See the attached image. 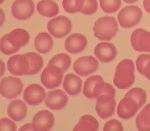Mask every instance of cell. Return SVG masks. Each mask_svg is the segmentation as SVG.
I'll return each instance as SVG.
<instances>
[{"instance_id": "obj_34", "label": "cell", "mask_w": 150, "mask_h": 131, "mask_svg": "<svg viewBox=\"0 0 150 131\" xmlns=\"http://www.w3.org/2000/svg\"><path fill=\"white\" fill-rule=\"evenodd\" d=\"M14 122L16 121H13L11 118L0 119V131H16L18 127Z\"/></svg>"}, {"instance_id": "obj_41", "label": "cell", "mask_w": 150, "mask_h": 131, "mask_svg": "<svg viewBox=\"0 0 150 131\" xmlns=\"http://www.w3.org/2000/svg\"><path fill=\"white\" fill-rule=\"evenodd\" d=\"M3 2H4V0H0V5H1V4L3 3Z\"/></svg>"}, {"instance_id": "obj_16", "label": "cell", "mask_w": 150, "mask_h": 131, "mask_svg": "<svg viewBox=\"0 0 150 131\" xmlns=\"http://www.w3.org/2000/svg\"><path fill=\"white\" fill-rule=\"evenodd\" d=\"M54 116L47 110H42L34 116L32 120L35 131H49L54 125Z\"/></svg>"}, {"instance_id": "obj_28", "label": "cell", "mask_w": 150, "mask_h": 131, "mask_svg": "<svg viewBox=\"0 0 150 131\" xmlns=\"http://www.w3.org/2000/svg\"><path fill=\"white\" fill-rule=\"evenodd\" d=\"M8 35L12 38V40L20 47L26 46L28 44L29 40H30V34L28 33V31L25 30V29H16V30L8 33Z\"/></svg>"}, {"instance_id": "obj_22", "label": "cell", "mask_w": 150, "mask_h": 131, "mask_svg": "<svg viewBox=\"0 0 150 131\" xmlns=\"http://www.w3.org/2000/svg\"><path fill=\"white\" fill-rule=\"evenodd\" d=\"M37 10L39 14L46 18H54L59 12L58 4L53 0H40L37 4Z\"/></svg>"}, {"instance_id": "obj_40", "label": "cell", "mask_w": 150, "mask_h": 131, "mask_svg": "<svg viewBox=\"0 0 150 131\" xmlns=\"http://www.w3.org/2000/svg\"><path fill=\"white\" fill-rule=\"evenodd\" d=\"M125 2H127V3H135V2H137L138 0H124Z\"/></svg>"}, {"instance_id": "obj_13", "label": "cell", "mask_w": 150, "mask_h": 131, "mask_svg": "<svg viewBox=\"0 0 150 131\" xmlns=\"http://www.w3.org/2000/svg\"><path fill=\"white\" fill-rule=\"evenodd\" d=\"M69 103V98L65 91L61 89H54L50 90L45 98V105L50 110L58 111L62 110L67 107Z\"/></svg>"}, {"instance_id": "obj_30", "label": "cell", "mask_w": 150, "mask_h": 131, "mask_svg": "<svg viewBox=\"0 0 150 131\" xmlns=\"http://www.w3.org/2000/svg\"><path fill=\"white\" fill-rule=\"evenodd\" d=\"M84 1L85 0H63L62 7L69 14L81 12L84 6Z\"/></svg>"}, {"instance_id": "obj_24", "label": "cell", "mask_w": 150, "mask_h": 131, "mask_svg": "<svg viewBox=\"0 0 150 131\" xmlns=\"http://www.w3.org/2000/svg\"><path fill=\"white\" fill-rule=\"evenodd\" d=\"M136 126L139 131H150V103L145 105L137 115Z\"/></svg>"}, {"instance_id": "obj_32", "label": "cell", "mask_w": 150, "mask_h": 131, "mask_svg": "<svg viewBox=\"0 0 150 131\" xmlns=\"http://www.w3.org/2000/svg\"><path fill=\"white\" fill-rule=\"evenodd\" d=\"M127 93L130 94L131 96H133V98L136 99V100L140 103L141 107H143L147 100V94H146V92H145V90L142 89V88H139V87L132 88V89L129 90Z\"/></svg>"}, {"instance_id": "obj_1", "label": "cell", "mask_w": 150, "mask_h": 131, "mask_svg": "<svg viewBox=\"0 0 150 131\" xmlns=\"http://www.w3.org/2000/svg\"><path fill=\"white\" fill-rule=\"evenodd\" d=\"M135 82V65L131 60H122L115 69L113 83L119 89H129Z\"/></svg>"}, {"instance_id": "obj_14", "label": "cell", "mask_w": 150, "mask_h": 131, "mask_svg": "<svg viewBox=\"0 0 150 131\" xmlns=\"http://www.w3.org/2000/svg\"><path fill=\"white\" fill-rule=\"evenodd\" d=\"M133 49L139 52H150V32L144 29H137L131 35Z\"/></svg>"}, {"instance_id": "obj_5", "label": "cell", "mask_w": 150, "mask_h": 131, "mask_svg": "<svg viewBox=\"0 0 150 131\" xmlns=\"http://www.w3.org/2000/svg\"><path fill=\"white\" fill-rule=\"evenodd\" d=\"M63 73L59 67L48 65L41 74L42 84L48 89H55L62 83Z\"/></svg>"}, {"instance_id": "obj_35", "label": "cell", "mask_w": 150, "mask_h": 131, "mask_svg": "<svg viewBox=\"0 0 150 131\" xmlns=\"http://www.w3.org/2000/svg\"><path fill=\"white\" fill-rule=\"evenodd\" d=\"M103 130L104 131H110V130H115V131H122L124 130V127H122V123L117 119H112L109 120L108 122H106L103 127Z\"/></svg>"}, {"instance_id": "obj_38", "label": "cell", "mask_w": 150, "mask_h": 131, "mask_svg": "<svg viewBox=\"0 0 150 131\" xmlns=\"http://www.w3.org/2000/svg\"><path fill=\"white\" fill-rule=\"evenodd\" d=\"M143 6L145 10L150 14V0H143Z\"/></svg>"}, {"instance_id": "obj_15", "label": "cell", "mask_w": 150, "mask_h": 131, "mask_svg": "<svg viewBox=\"0 0 150 131\" xmlns=\"http://www.w3.org/2000/svg\"><path fill=\"white\" fill-rule=\"evenodd\" d=\"M95 58L101 63L112 62L117 56V50L112 43L107 41H102L96 45L94 49Z\"/></svg>"}, {"instance_id": "obj_6", "label": "cell", "mask_w": 150, "mask_h": 131, "mask_svg": "<svg viewBox=\"0 0 150 131\" xmlns=\"http://www.w3.org/2000/svg\"><path fill=\"white\" fill-rule=\"evenodd\" d=\"M48 32L55 38H63L71 32L73 25L67 16H54L47 24Z\"/></svg>"}, {"instance_id": "obj_3", "label": "cell", "mask_w": 150, "mask_h": 131, "mask_svg": "<svg viewBox=\"0 0 150 131\" xmlns=\"http://www.w3.org/2000/svg\"><path fill=\"white\" fill-rule=\"evenodd\" d=\"M24 90V83L16 76H8L0 81V94L7 99H14Z\"/></svg>"}, {"instance_id": "obj_29", "label": "cell", "mask_w": 150, "mask_h": 131, "mask_svg": "<svg viewBox=\"0 0 150 131\" xmlns=\"http://www.w3.org/2000/svg\"><path fill=\"white\" fill-rule=\"evenodd\" d=\"M71 64V56L67 53H58L56 56H54L51 60L49 61V64L51 66H56L59 67L63 72L67 71L69 68V66Z\"/></svg>"}, {"instance_id": "obj_12", "label": "cell", "mask_w": 150, "mask_h": 131, "mask_svg": "<svg viewBox=\"0 0 150 131\" xmlns=\"http://www.w3.org/2000/svg\"><path fill=\"white\" fill-rule=\"evenodd\" d=\"M99 63L96 58L93 56H82L74 64V71L80 76H88L95 73L98 70Z\"/></svg>"}, {"instance_id": "obj_31", "label": "cell", "mask_w": 150, "mask_h": 131, "mask_svg": "<svg viewBox=\"0 0 150 131\" xmlns=\"http://www.w3.org/2000/svg\"><path fill=\"white\" fill-rule=\"evenodd\" d=\"M100 7L106 14H113L122 6V0H99Z\"/></svg>"}, {"instance_id": "obj_26", "label": "cell", "mask_w": 150, "mask_h": 131, "mask_svg": "<svg viewBox=\"0 0 150 131\" xmlns=\"http://www.w3.org/2000/svg\"><path fill=\"white\" fill-rule=\"evenodd\" d=\"M26 56L29 60V73L28 75H35L39 73L43 68V58L39 53L36 52H27Z\"/></svg>"}, {"instance_id": "obj_20", "label": "cell", "mask_w": 150, "mask_h": 131, "mask_svg": "<svg viewBox=\"0 0 150 131\" xmlns=\"http://www.w3.org/2000/svg\"><path fill=\"white\" fill-rule=\"evenodd\" d=\"M83 87V81L76 74H67L63 79V90L69 95H78Z\"/></svg>"}, {"instance_id": "obj_19", "label": "cell", "mask_w": 150, "mask_h": 131, "mask_svg": "<svg viewBox=\"0 0 150 131\" xmlns=\"http://www.w3.org/2000/svg\"><path fill=\"white\" fill-rule=\"evenodd\" d=\"M26 101H23L21 99H13L7 107V114L9 118H11L13 121L20 122L26 118L27 109Z\"/></svg>"}, {"instance_id": "obj_25", "label": "cell", "mask_w": 150, "mask_h": 131, "mask_svg": "<svg viewBox=\"0 0 150 131\" xmlns=\"http://www.w3.org/2000/svg\"><path fill=\"white\" fill-rule=\"evenodd\" d=\"M20 46L12 40L8 34L2 36L0 39V51L3 54H7V56H11L18 52L20 50Z\"/></svg>"}, {"instance_id": "obj_8", "label": "cell", "mask_w": 150, "mask_h": 131, "mask_svg": "<svg viewBox=\"0 0 150 131\" xmlns=\"http://www.w3.org/2000/svg\"><path fill=\"white\" fill-rule=\"evenodd\" d=\"M140 109V103L130 94L126 93L125 98L120 101L119 105H117V113L120 119L129 120L134 117Z\"/></svg>"}, {"instance_id": "obj_36", "label": "cell", "mask_w": 150, "mask_h": 131, "mask_svg": "<svg viewBox=\"0 0 150 131\" xmlns=\"http://www.w3.org/2000/svg\"><path fill=\"white\" fill-rule=\"evenodd\" d=\"M20 131H35V128H34L33 124H26V125L22 126L20 128Z\"/></svg>"}, {"instance_id": "obj_4", "label": "cell", "mask_w": 150, "mask_h": 131, "mask_svg": "<svg viewBox=\"0 0 150 131\" xmlns=\"http://www.w3.org/2000/svg\"><path fill=\"white\" fill-rule=\"evenodd\" d=\"M142 14V10L139 6L129 5L120 9L117 14V22L124 28H133L139 24Z\"/></svg>"}, {"instance_id": "obj_37", "label": "cell", "mask_w": 150, "mask_h": 131, "mask_svg": "<svg viewBox=\"0 0 150 131\" xmlns=\"http://www.w3.org/2000/svg\"><path fill=\"white\" fill-rule=\"evenodd\" d=\"M5 73V64L2 60H0V77L4 75Z\"/></svg>"}, {"instance_id": "obj_39", "label": "cell", "mask_w": 150, "mask_h": 131, "mask_svg": "<svg viewBox=\"0 0 150 131\" xmlns=\"http://www.w3.org/2000/svg\"><path fill=\"white\" fill-rule=\"evenodd\" d=\"M4 21H5V14H4L3 9H1V8H0V27L3 25Z\"/></svg>"}, {"instance_id": "obj_33", "label": "cell", "mask_w": 150, "mask_h": 131, "mask_svg": "<svg viewBox=\"0 0 150 131\" xmlns=\"http://www.w3.org/2000/svg\"><path fill=\"white\" fill-rule=\"evenodd\" d=\"M98 9V2L97 0H85L84 1V6L81 10V14L85 16H91L95 14Z\"/></svg>"}, {"instance_id": "obj_10", "label": "cell", "mask_w": 150, "mask_h": 131, "mask_svg": "<svg viewBox=\"0 0 150 131\" xmlns=\"http://www.w3.org/2000/svg\"><path fill=\"white\" fill-rule=\"evenodd\" d=\"M35 12V3L33 0H14L11 5V14L14 19L26 21Z\"/></svg>"}, {"instance_id": "obj_11", "label": "cell", "mask_w": 150, "mask_h": 131, "mask_svg": "<svg viewBox=\"0 0 150 131\" xmlns=\"http://www.w3.org/2000/svg\"><path fill=\"white\" fill-rule=\"evenodd\" d=\"M7 70L13 76L28 75L29 60L25 54H14L9 58L7 62Z\"/></svg>"}, {"instance_id": "obj_7", "label": "cell", "mask_w": 150, "mask_h": 131, "mask_svg": "<svg viewBox=\"0 0 150 131\" xmlns=\"http://www.w3.org/2000/svg\"><path fill=\"white\" fill-rule=\"evenodd\" d=\"M106 83L103 78L99 75H92L84 83L83 93L85 98L94 99L104 93Z\"/></svg>"}, {"instance_id": "obj_27", "label": "cell", "mask_w": 150, "mask_h": 131, "mask_svg": "<svg viewBox=\"0 0 150 131\" xmlns=\"http://www.w3.org/2000/svg\"><path fill=\"white\" fill-rule=\"evenodd\" d=\"M136 67L141 75L145 76L150 80V54L144 53L137 58Z\"/></svg>"}, {"instance_id": "obj_23", "label": "cell", "mask_w": 150, "mask_h": 131, "mask_svg": "<svg viewBox=\"0 0 150 131\" xmlns=\"http://www.w3.org/2000/svg\"><path fill=\"white\" fill-rule=\"evenodd\" d=\"M99 123L96 118L91 115H84L81 117L79 123L75 126L74 131H97Z\"/></svg>"}, {"instance_id": "obj_9", "label": "cell", "mask_w": 150, "mask_h": 131, "mask_svg": "<svg viewBox=\"0 0 150 131\" xmlns=\"http://www.w3.org/2000/svg\"><path fill=\"white\" fill-rule=\"evenodd\" d=\"M96 99V112L101 119H108L115 114L117 105L115 95L103 93Z\"/></svg>"}, {"instance_id": "obj_2", "label": "cell", "mask_w": 150, "mask_h": 131, "mask_svg": "<svg viewBox=\"0 0 150 131\" xmlns=\"http://www.w3.org/2000/svg\"><path fill=\"white\" fill-rule=\"evenodd\" d=\"M93 32L100 41H110L119 32V24L113 16H102L94 23Z\"/></svg>"}, {"instance_id": "obj_18", "label": "cell", "mask_w": 150, "mask_h": 131, "mask_svg": "<svg viewBox=\"0 0 150 131\" xmlns=\"http://www.w3.org/2000/svg\"><path fill=\"white\" fill-rule=\"evenodd\" d=\"M87 38L79 33L71 34L64 42V47L67 52L71 54L80 53L87 47Z\"/></svg>"}, {"instance_id": "obj_17", "label": "cell", "mask_w": 150, "mask_h": 131, "mask_svg": "<svg viewBox=\"0 0 150 131\" xmlns=\"http://www.w3.org/2000/svg\"><path fill=\"white\" fill-rule=\"evenodd\" d=\"M46 92L39 84H31L24 90V100L30 105H38L45 100Z\"/></svg>"}, {"instance_id": "obj_21", "label": "cell", "mask_w": 150, "mask_h": 131, "mask_svg": "<svg viewBox=\"0 0 150 131\" xmlns=\"http://www.w3.org/2000/svg\"><path fill=\"white\" fill-rule=\"evenodd\" d=\"M51 36V34L46 32H41L36 36L35 41H34V46L39 53H48L52 49L53 39H52Z\"/></svg>"}]
</instances>
